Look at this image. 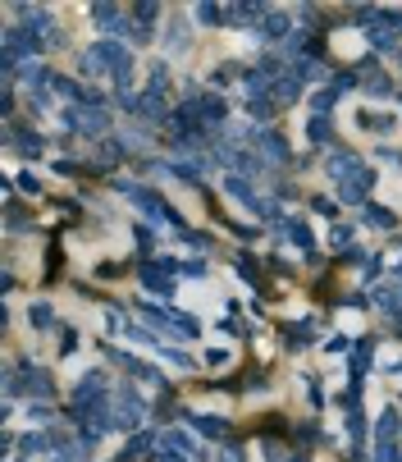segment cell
<instances>
[{
    "instance_id": "6da1fadb",
    "label": "cell",
    "mask_w": 402,
    "mask_h": 462,
    "mask_svg": "<svg viewBox=\"0 0 402 462\" xmlns=\"http://www.w3.org/2000/svg\"><path fill=\"white\" fill-rule=\"evenodd\" d=\"M5 394H10V398L28 394V398H37V403H46V398L55 394V385H51V375H46V366H37V362H19L10 375H5Z\"/></svg>"
},
{
    "instance_id": "7a4b0ae2",
    "label": "cell",
    "mask_w": 402,
    "mask_h": 462,
    "mask_svg": "<svg viewBox=\"0 0 402 462\" xmlns=\"http://www.w3.org/2000/svg\"><path fill=\"white\" fill-rule=\"evenodd\" d=\"M60 119H65V129L69 133H83V138H101V133L110 129V110L106 106H65L60 110Z\"/></svg>"
},
{
    "instance_id": "3957f363",
    "label": "cell",
    "mask_w": 402,
    "mask_h": 462,
    "mask_svg": "<svg viewBox=\"0 0 402 462\" xmlns=\"http://www.w3.org/2000/svg\"><path fill=\"white\" fill-rule=\"evenodd\" d=\"M124 110H128L133 119H146V124H165V119H169V115H165V97H156V92L124 97Z\"/></svg>"
},
{
    "instance_id": "277c9868",
    "label": "cell",
    "mask_w": 402,
    "mask_h": 462,
    "mask_svg": "<svg viewBox=\"0 0 402 462\" xmlns=\"http://www.w3.org/2000/svg\"><path fill=\"white\" fill-rule=\"evenodd\" d=\"M142 417H146V403H142V394H137L133 385H124V389H119V407H115V426H119V430H133Z\"/></svg>"
},
{
    "instance_id": "5b68a950",
    "label": "cell",
    "mask_w": 402,
    "mask_h": 462,
    "mask_svg": "<svg viewBox=\"0 0 402 462\" xmlns=\"http://www.w3.org/2000/svg\"><path fill=\"white\" fill-rule=\"evenodd\" d=\"M361 156L357 151H343V147H334V151H325V174L329 179H338V183H343V179H352V174H361Z\"/></svg>"
},
{
    "instance_id": "8992f818",
    "label": "cell",
    "mask_w": 402,
    "mask_h": 462,
    "mask_svg": "<svg viewBox=\"0 0 402 462\" xmlns=\"http://www.w3.org/2000/svg\"><path fill=\"white\" fill-rule=\"evenodd\" d=\"M370 188H375V174H370V170H361V174H352V179H343V183H338V201H348V206H366Z\"/></svg>"
},
{
    "instance_id": "52a82bcc",
    "label": "cell",
    "mask_w": 402,
    "mask_h": 462,
    "mask_svg": "<svg viewBox=\"0 0 402 462\" xmlns=\"http://www.w3.org/2000/svg\"><path fill=\"white\" fill-rule=\"evenodd\" d=\"M256 37H261V42H288V37H293V14L270 10L261 19V28H256Z\"/></svg>"
},
{
    "instance_id": "ba28073f",
    "label": "cell",
    "mask_w": 402,
    "mask_h": 462,
    "mask_svg": "<svg viewBox=\"0 0 402 462\" xmlns=\"http://www.w3.org/2000/svg\"><path fill=\"white\" fill-rule=\"evenodd\" d=\"M224 192H228L233 201H242V206H247L251 215H265V201L256 197V188H251L242 174H228V179H224Z\"/></svg>"
},
{
    "instance_id": "9c48e42d",
    "label": "cell",
    "mask_w": 402,
    "mask_h": 462,
    "mask_svg": "<svg viewBox=\"0 0 402 462\" xmlns=\"http://www.w3.org/2000/svg\"><path fill=\"white\" fill-rule=\"evenodd\" d=\"M5 138H10V142L19 147L23 156H42V151H46V138H42V133H33V129H19V124H10V129H5Z\"/></svg>"
},
{
    "instance_id": "30bf717a",
    "label": "cell",
    "mask_w": 402,
    "mask_h": 462,
    "mask_svg": "<svg viewBox=\"0 0 402 462\" xmlns=\"http://www.w3.org/2000/svg\"><path fill=\"white\" fill-rule=\"evenodd\" d=\"M256 142H261L265 160H274V165H288V156H293V151H288V142H283L274 129H261V133H256Z\"/></svg>"
},
{
    "instance_id": "8fae6325",
    "label": "cell",
    "mask_w": 402,
    "mask_h": 462,
    "mask_svg": "<svg viewBox=\"0 0 402 462\" xmlns=\"http://www.w3.org/2000/svg\"><path fill=\"white\" fill-rule=\"evenodd\" d=\"M156 453V435L151 430H133L128 444H124V462H137V458H151Z\"/></svg>"
},
{
    "instance_id": "7c38bea8",
    "label": "cell",
    "mask_w": 402,
    "mask_h": 462,
    "mask_svg": "<svg viewBox=\"0 0 402 462\" xmlns=\"http://www.w3.org/2000/svg\"><path fill=\"white\" fill-rule=\"evenodd\" d=\"M270 97L279 101V106H293V101H302V78H297V74H283V78H274Z\"/></svg>"
},
{
    "instance_id": "4fadbf2b",
    "label": "cell",
    "mask_w": 402,
    "mask_h": 462,
    "mask_svg": "<svg viewBox=\"0 0 402 462\" xmlns=\"http://www.w3.org/2000/svg\"><path fill=\"white\" fill-rule=\"evenodd\" d=\"M196 115H201V124H224L228 119V106H224V97H196Z\"/></svg>"
},
{
    "instance_id": "5bb4252c",
    "label": "cell",
    "mask_w": 402,
    "mask_h": 462,
    "mask_svg": "<svg viewBox=\"0 0 402 462\" xmlns=\"http://www.w3.org/2000/svg\"><path fill=\"white\" fill-rule=\"evenodd\" d=\"M366 42L375 46V51H398V28H389V23H370Z\"/></svg>"
},
{
    "instance_id": "9a60e30c",
    "label": "cell",
    "mask_w": 402,
    "mask_h": 462,
    "mask_svg": "<svg viewBox=\"0 0 402 462\" xmlns=\"http://www.w3.org/2000/svg\"><path fill=\"white\" fill-rule=\"evenodd\" d=\"M361 220H366L370 229H393V224H398V215H393L389 206H375V201H366V206H361Z\"/></svg>"
},
{
    "instance_id": "2e32d148",
    "label": "cell",
    "mask_w": 402,
    "mask_h": 462,
    "mask_svg": "<svg viewBox=\"0 0 402 462\" xmlns=\"http://www.w3.org/2000/svg\"><path fill=\"white\" fill-rule=\"evenodd\" d=\"M370 362H375V343H370V339H361L357 348H352V385H357L361 375L370 371Z\"/></svg>"
},
{
    "instance_id": "e0dca14e",
    "label": "cell",
    "mask_w": 402,
    "mask_h": 462,
    "mask_svg": "<svg viewBox=\"0 0 402 462\" xmlns=\"http://www.w3.org/2000/svg\"><path fill=\"white\" fill-rule=\"evenodd\" d=\"M192 42V37H187V19H169V28H165V51H183V46Z\"/></svg>"
},
{
    "instance_id": "ac0fdd59",
    "label": "cell",
    "mask_w": 402,
    "mask_h": 462,
    "mask_svg": "<svg viewBox=\"0 0 402 462\" xmlns=\"http://www.w3.org/2000/svg\"><path fill=\"white\" fill-rule=\"evenodd\" d=\"M19 449L28 453V458H33V453H55V440H51V435H42V430H28V435L19 440Z\"/></svg>"
},
{
    "instance_id": "d6986e66",
    "label": "cell",
    "mask_w": 402,
    "mask_h": 462,
    "mask_svg": "<svg viewBox=\"0 0 402 462\" xmlns=\"http://www.w3.org/2000/svg\"><path fill=\"white\" fill-rule=\"evenodd\" d=\"M28 325H33L37 334H46L55 325V311H51V302H33V307H28Z\"/></svg>"
},
{
    "instance_id": "ffe728a7",
    "label": "cell",
    "mask_w": 402,
    "mask_h": 462,
    "mask_svg": "<svg viewBox=\"0 0 402 462\" xmlns=\"http://www.w3.org/2000/svg\"><path fill=\"white\" fill-rule=\"evenodd\" d=\"M329 138H334V124L320 119V115H311V124H306V142H311V147H325Z\"/></svg>"
},
{
    "instance_id": "44dd1931",
    "label": "cell",
    "mask_w": 402,
    "mask_h": 462,
    "mask_svg": "<svg viewBox=\"0 0 402 462\" xmlns=\"http://www.w3.org/2000/svg\"><path fill=\"white\" fill-rule=\"evenodd\" d=\"M119 142H106V138H101V142H97V151H92V160H97V165L101 170H115V165H119Z\"/></svg>"
},
{
    "instance_id": "7402d4cb",
    "label": "cell",
    "mask_w": 402,
    "mask_h": 462,
    "mask_svg": "<svg viewBox=\"0 0 402 462\" xmlns=\"http://www.w3.org/2000/svg\"><path fill=\"white\" fill-rule=\"evenodd\" d=\"M334 101H338V92H334V88H320V92H311V115L329 119V115H334Z\"/></svg>"
},
{
    "instance_id": "603a6c76",
    "label": "cell",
    "mask_w": 402,
    "mask_h": 462,
    "mask_svg": "<svg viewBox=\"0 0 402 462\" xmlns=\"http://www.w3.org/2000/svg\"><path fill=\"white\" fill-rule=\"evenodd\" d=\"M274 106H279L274 97H251V101H247V115H251L256 124H270V119H274Z\"/></svg>"
},
{
    "instance_id": "cb8c5ba5",
    "label": "cell",
    "mask_w": 402,
    "mask_h": 462,
    "mask_svg": "<svg viewBox=\"0 0 402 462\" xmlns=\"http://www.w3.org/2000/svg\"><path fill=\"white\" fill-rule=\"evenodd\" d=\"M224 19H228V23H261L265 10H261V5H247V0H242V5H233Z\"/></svg>"
},
{
    "instance_id": "d4e9b609",
    "label": "cell",
    "mask_w": 402,
    "mask_h": 462,
    "mask_svg": "<svg viewBox=\"0 0 402 462\" xmlns=\"http://www.w3.org/2000/svg\"><path fill=\"white\" fill-rule=\"evenodd\" d=\"M283 343H288V348H302V343H311V320H297V325H288V330H283Z\"/></svg>"
},
{
    "instance_id": "484cf974",
    "label": "cell",
    "mask_w": 402,
    "mask_h": 462,
    "mask_svg": "<svg viewBox=\"0 0 402 462\" xmlns=\"http://www.w3.org/2000/svg\"><path fill=\"white\" fill-rule=\"evenodd\" d=\"M146 92H156V97H165V92H169V65H151V78H146Z\"/></svg>"
},
{
    "instance_id": "4316f807",
    "label": "cell",
    "mask_w": 402,
    "mask_h": 462,
    "mask_svg": "<svg viewBox=\"0 0 402 462\" xmlns=\"http://www.w3.org/2000/svg\"><path fill=\"white\" fill-rule=\"evenodd\" d=\"M174 334H183V339H196V334H201V320L187 316V311H174Z\"/></svg>"
},
{
    "instance_id": "83f0119b",
    "label": "cell",
    "mask_w": 402,
    "mask_h": 462,
    "mask_svg": "<svg viewBox=\"0 0 402 462\" xmlns=\"http://www.w3.org/2000/svg\"><path fill=\"white\" fill-rule=\"evenodd\" d=\"M192 426L201 430V435H210V440H215V435H228V421L224 417H192Z\"/></svg>"
},
{
    "instance_id": "f1b7e54d",
    "label": "cell",
    "mask_w": 402,
    "mask_h": 462,
    "mask_svg": "<svg viewBox=\"0 0 402 462\" xmlns=\"http://www.w3.org/2000/svg\"><path fill=\"white\" fill-rule=\"evenodd\" d=\"M283 233H288V238H293L302 252H311V229H306L302 220H288V224H283Z\"/></svg>"
},
{
    "instance_id": "f546056e",
    "label": "cell",
    "mask_w": 402,
    "mask_h": 462,
    "mask_svg": "<svg viewBox=\"0 0 402 462\" xmlns=\"http://www.w3.org/2000/svg\"><path fill=\"white\" fill-rule=\"evenodd\" d=\"M398 430H402V417H398V407H389V412L380 417V440L393 444V435H398Z\"/></svg>"
},
{
    "instance_id": "4dcf8cb0",
    "label": "cell",
    "mask_w": 402,
    "mask_h": 462,
    "mask_svg": "<svg viewBox=\"0 0 402 462\" xmlns=\"http://www.w3.org/2000/svg\"><path fill=\"white\" fill-rule=\"evenodd\" d=\"M156 14H160V5H151V0H142L137 10H133V19H137L142 28H151V23H156Z\"/></svg>"
},
{
    "instance_id": "1f68e13d",
    "label": "cell",
    "mask_w": 402,
    "mask_h": 462,
    "mask_svg": "<svg viewBox=\"0 0 402 462\" xmlns=\"http://www.w3.org/2000/svg\"><path fill=\"white\" fill-rule=\"evenodd\" d=\"M366 92H370V97H389V92H393V83H389L384 74H370V78H366Z\"/></svg>"
},
{
    "instance_id": "d6a6232c",
    "label": "cell",
    "mask_w": 402,
    "mask_h": 462,
    "mask_svg": "<svg viewBox=\"0 0 402 462\" xmlns=\"http://www.w3.org/2000/svg\"><path fill=\"white\" fill-rule=\"evenodd\" d=\"M196 23H224V10L219 5H196Z\"/></svg>"
},
{
    "instance_id": "836d02e7",
    "label": "cell",
    "mask_w": 402,
    "mask_h": 462,
    "mask_svg": "<svg viewBox=\"0 0 402 462\" xmlns=\"http://www.w3.org/2000/svg\"><path fill=\"white\" fill-rule=\"evenodd\" d=\"M375 462H402V453H398V444H389V440H380V449H375Z\"/></svg>"
},
{
    "instance_id": "e575fe53",
    "label": "cell",
    "mask_w": 402,
    "mask_h": 462,
    "mask_svg": "<svg viewBox=\"0 0 402 462\" xmlns=\"http://www.w3.org/2000/svg\"><path fill=\"white\" fill-rule=\"evenodd\" d=\"M311 206L320 211V215H329V220L338 215V201H329V197H311Z\"/></svg>"
},
{
    "instance_id": "d590c367",
    "label": "cell",
    "mask_w": 402,
    "mask_h": 462,
    "mask_svg": "<svg viewBox=\"0 0 402 462\" xmlns=\"http://www.w3.org/2000/svg\"><path fill=\"white\" fill-rule=\"evenodd\" d=\"M352 238V224H334V233H329V242H334V247H343V242Z\"/></svg>"
},
{
    "instance_id": "8d00e7d4",
    "label": "cell",
    "mask_w": 402,
    "mask_h": 462,
    "mask_svg": "<svg viewBox=\"0 0 402 462\" xmlns=\"http://www.w3.org/2000/svg\"><path fill=\"white\" fill-rule=\"evenodd\" d=\"M357 88V74H334V92H352Z\"/></svg>"
},
{
    "instance_id": "74e56055",
    "label": "cell",
    "mask_w": 402,
    "mask_h": 462,
    "mask_svg": "<svg viewBox=\"0 0 402 462\" xmlns=\"http://www.w3.org/2000/svg\"><path fill=\"white\" fill-rule=\"evenodd\" d=\"M183 275H192V279H206V261H183Z\"/></svg>"
},
{
    "instance_id": "f35d334b",
    "label": "cell",
    "mask_w": 402,
    "mask_h": 462,
    "mask_svg": "<svg viewBox=\"0 0 402 462\" xmlns=\"http://www.w3.org/2000/svg\"><path fill=\"white\" fill-rule=\"evenodd\" d=\"M28 421H51V407H42V403H28Z\"/></svg>"
},
{
    "instance_id": "ab89813d",
    "label": "cell",
    "mask_w": 402,
    "mask_h": 462,
    "mask_svg": "<svg viewBox=\"0 0 402 462\" xmlns=\"http://www.w3.org/2000/svg\"><path fill=\"white\" fill-rule=\"evenodd\" d=\"M380 160H384V165H398V170H402V151H393V147H380Z\"/></svg>"
},
{
    "instance_id": "60d3db41",
    "label": "cell",
    "mask_w": 402,
    "mask_h": 462,
    "mask_svg": "<svg viewBox=\"0 0 402 462\" xmlns=\"http://www.w3.org/2000/svg\"><path fill=\"white\" fill-rule=\"evenodd\" d=\"M206 362H210V366H224V362H228V348H210Z\"/></svg>"
},
{
    "instance_id": "b9f144b4",
    "label": "cell",
    "mask_w": 402,
    "mask_h": 462,
    "mask_svg": "<svg viewBox=\"0 0 402 462\" xmlns=\"http://www.w3.org/2000/svg\"><path fill=\"white\" fill-rule=\"evenodd\" d=\"M398 65H402V51H398Z\"/></svg>"
}]
</instances>
